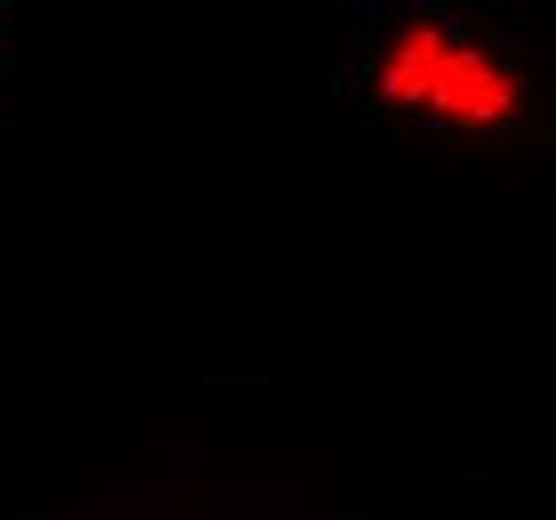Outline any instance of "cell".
<instances>
[{
	"instance_id": "1",
	"label": "cell",
	"mask_w": 556,
	"mask_h": 520,
	"mask_svg": "<svg viewBox=\"0 0 556 520\" xmlns=\"http://www.w3.org/2000/svg\"><path fill=\"white\" fill-rule=\"evenodd\" d=\"M377 101L453 128H501L520 116V77L496 49L437 16L396 28L368 73Z\"/></svg>"
}]
</instances>
